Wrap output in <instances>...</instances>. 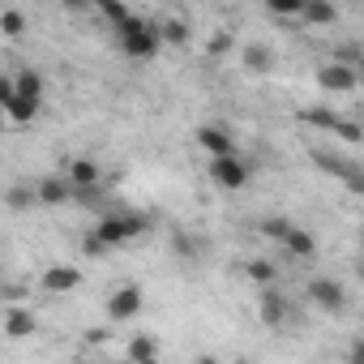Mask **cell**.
<instances>
[{"instance_id":"obj_18","label":"cell","mask_w":364,"mask_h":364,"mask_svg":"<svg viewBox=\"0 0 364 364\" xmlns=\"http://www.w3.org/2000/svg\"><path fill=\"white\" fill-rule=\"evenodd\" d=\"M14 90L18 95H26V99H39L43 103V73H35V69H22V73H14Z\"/></svg>"},{"instance_id":"obj_34","label":"cell","mask_w":364,"mask_h":364,"mask_svg":"<svg viewBox=\"0 0 364 364\" xmlns=\"http://www.w3.org/2000/svg\"><path fill=\"white\" fill-rule=\"evenodd\" d=\"M0 296H5V283H0Z\"/></svg>"},{"instance_id":"obj_28","label":"cell","mask_w":364,"mask_h":364,"mask_svg":"<svg viewBox=\"0 0 364 364\" xmlns=\"http://www.w3.org/2000/svg\"><path fill=\"white\" fill-rule=\"evenodd\" d=\"M223 52H232V35H228V31H215V35H210V43H206V56H210V60H219Z\"/></svg>"},{"instance_id":"obj_4","label":"cell","mask_w":364,"mask_h":364,"mask_svg":"<svg viewBox=\"0 0 364 364\" xmlns=\"http://www.w3.org/2000/svg\"><path fill=\"white\" fill-rule=\"evenodd\" d=\"M317 86L330 90V95H351V90L360 86V69H351V65H343V60H330V65L317 69Z\"/></svg>"},{"instance_id":"obj_27","label":"cell","mask_w":364,"mask_h":364,"mask_svg":"<svg viewBox=\"0 0 364 364\" xmlns=\"http://www.w3.org/2000/svg\"><path fill=\"white\" fill-rule=\"evenodd\" d=\"M300 120H309V124H317V129H330L338 116H334L330 107H304V112H300Z\"/></svg>"},{"instance_id":"obj_32","label":"cell","mask_w":364,"mask_h":364,"mask_svg":"<svg viewBox=\"0 0 364 364\" xmlns=\"http://www.w3.org/2000/svg\"><path fill=\"white\" fill-rule=\"evenodd\" d=\"M65 9H73V14H90L95 9V0H60Z\"/></svg>"},{"instance_id":"obj_20","label":"cell","mask_w":364,"mask_h":364,"mask_svg":"<svg viewBox=\"0 0 364 364\" xmlns=\"http://www.w3.org/2000/svg\"><path fill=\"white\" fill-rule=\"evenodd\" d=\"M154 31H159V39H163V43H176V48H185V43H189V26L180 22V18H163Z\"/></svg>"},{"instance_id":"obj_23","label":"cell","mask_w":364,"mask_h":364,"mask_svg":"<svg viewBox=\"0 0 364 364\" xmlns=\"http://www.w3.org/2000/svg\"><path fill=\"white\" fill-rule=\"evenodd\" d=\"M330 133H334L338 141H347V146H360V141H364V129H360L355 120H347V116H338V120L330 124Z\"/></svg>"},{"instance_id":"obj_1","label":"cell","mask_w":364,"mask_h":364,"mask_svg":"<svg viewBox=\"0 0 364 364\" xmlns=\"http://www.w3.org/2000/svg\"><path fill=\"white\" fill-rule=\"evenodd\" d=\"M90 232L103 240V249H120V245H133L137 236H146V232H150V219H146V215L120 210V215H103Z\"/></svg>"},{"instance_id":"obj_7","label":"cell","mask_w":364,"mask_h":364,"mask_svg":"<svg viewBox=\"0 0 364 364\" xmlns=\"http://www.w3.org/2000/svg\"><path fill=\"white\" fill-rule=\"evenodd\" d=\"M39 112H43V103H39V99H26V95H18V90H14V95H9V103L0 107V120H5L9 129H31Z\"/></svg>"},{"instance_id":"obj_6","label":"cell","mask_w":364,"mask_h":364,"mask_svg":"<svg viewBox=\"0 0 364 364\" xmlns=\"http://www.w3.org/2000/svg\"><path fill=\"white\" fill-rule=\"evenodd\" d=\"M304 291H309V300H313L317 309H326V313H343V309H347V287H343L338 279H313Z\"/></svg>"},{"instance_id":"obj_31","label":"cell","mask_w":364,"mask_h":364,"mask_svg":"<svg viewBox=\"0 0 364 364\" xmlns=\"http://www.w3.org/2000/svg\"><path fill=\"white\" fill-rule=\"evenodd\" d=\"M82 253H86V257H99V253H107V249H103V240H99V236L90 232V236L82 240Z\"/></svg>"},{"instance_id":"obj_8","label":"cell","mask_w":364,"mask_h":364,"mask_svg":"<svg viewBox=\"0 0 364 364\" xmlns=\"http://www.w3.org/2000/svg\"><path fill=\"white\" fill-rule=\"evenodd\" d=\"M65 180H69V189H73V193H77V189H99V180H103L99 159H90V154H73Z\"/></svg>"},{"instance_id":"obj_17","label":"cell","mask_w":364,"mask_h":364,"mask_svg":"<svg viewBox=\"0 0 364 364\" xmlns=\"http://www.w3.org/2000/svg\"><path fill=\"white\" fill-rule=\"evenodd\" d=\"M154 355H159V338H150V334H137L124 343V360H133V364H146Z\"/></svg>"},{"instance_id":"obj_19","label":"cell","mask_w":364,"mask_h":364,"mask_svg":"<svg viewBox=\"0 0 364 364\" xmlns=\"http://www.w3.org/2000/svg\"><path fill=\"white\" fill-rule=\"evenodd\" d=\"M245 279H249V283H257V287H270V283L279 279V270H274V262L253 257V262H245Z\"/></svg>"},{"instance_id":"obj_15","label":"cell","mask_w":364,"mask_h":364,"mask_svg":"<svg viewBox=\"0 0 364 364\" xmlns=\"http://www.w3.org/2000/svg\"><path fill=\"white\" fill-rule=\"evenodd\" d=\"M296 22H304V26H334L338 22V5L334 0H304V9H300Z\"/></svg>"},{"instance_id":"obj_12","label":"cell","mask_w":364,"mask_h":364,"mask_svg":"<svg viewBox=\"0 0 364 364\" xmlns=\"http://www.w3.org/2000/svg\"><path fill=\"white\" fill-rule=\"evenodd\" d=\"M257 313H262L266 326H283L287 313H291V304H287V296L274 291V283H270V287H262V296H257Z\"/></svg>"},{"instance_id":"obj_9","label":"cell","mask_w":364,"mask_h":364,"mask_svg":"<svg viewBox=\"0 0 364 364\" xmlns=\"http://www.w3.org/2000/svg\"><path fill=\"white\" fill-rule=\"evenodd\" d=\"M39 287H43L48 296H69V291L82 287V270H77V266H52V270H43Z\"/></svg>"},{"instance_id":"obj_16","label":"cell","mask_w":364,"mask_h":364,"mask_svg":"<svg viewBox=\"0 0 364 364\" xmlns=\"http://www.w3.org/2000/svg\"><path fill=\"white\" fill-rule=\"evenodd\" d=\"M5 334L9 338H31L35 334V313L31 309H9L5 313Z\"/></svg>"},{"instance_id":"obj_29","label":"cell","mask_w":364,"mask_h":364,"mask_svg":"<svg viewBox=\"0 0 364 364\" xmlns=\"http://www.w3.org/2000/svg\"><path fill=\"white\" fill-rule=\"evenodd\" d=\"M171 249H176L180 257H185V262H193V257H198V245H193L185 232H176V236H171Z\"/></svg>"},{"instance_id":"obj_13","label":"cell","mask_w":364,"mask_h":364,"mask_svg":"<svg viewBox=\"0 0 364 364\" xmlns=\"http://www.w3.org/2000/svg\"><path fill=\"white\" fill-rule=\"evenodd\" d=\"M313 167H317V171H326V176H338V180H347L351 189H360V167H355V163H343V159H334L330 150H313Z\"/></svg>"},{"instance_id":"obj_24","label":"cell","mask_w":364,"mask_h":364,"mask_svg":"<svg viewBox=\"0 0 364 364\" xmlns=\"http://www.w3.org/2000/svg\"><path fill=\"white\" fill-rule=\"evenodd\" d=\"M245 69H249V73H266V69H270V52L257 48V43L245 48Z\"/></svg>"},{"instance_id":"obj_5","label":"cell","mask_w":364,"mask_h":364,"mask_svg":"<svg viewBox=\"0 0 364 364\" xmlns=\"http://www.w3.org/2000/svg\"><path fill=\"white\" fill-rule=\"evenodd\" d=\"M141 304H146V300H141V287H137V283H124V287H116V291L107 296V321H116V326H120V321H133V317L141 313Z\"/></svg>"},{"instance_id":"obj_2","label":"cell","mask_w":364,"mask_h":364,"mask_svg":"<svg viewBox=\"0 0 364 364\" xmlns=\"http://www.w3.org/2000/svg\"><path fill=\"white\" fill-rule=\"evenodd\" d=\"M116 39H120V52H124L129 60H154V56L163 52V39H159L154 22H141V26L116 31Z\"/></svg>"},{"instance_id":"obj_10","label":"cell","mask_w":364,"mask_h":364,"mask_svg":"<svg viewBox=\"0 0 364 364\" xmlns=\"http://www.w3.org/2000/svg\"><path fill=\"white\" fill-rule=\"evenodd\" d=\"M198 146L206 150V159H219V154H236V141H232L228 124H202V129H198Z\"/></svg>"},{"instance_id":"obj_3","label":"cell","mask_w":364,"mask_h":364,"mask_svg":"<svg viewBox=\"0 0 364 364\" xmlns=\"http://www.w3.org/2000/svg\"><path fill=\"white\" fill-rule=\"evenodd\" d=\"M210 180L223 193H240L249 185V163L240 154H219V159H210Z\"/></svg>"},{"instance_id":"obj_11","label":"cell","mask_w":364,"mask_h":364,"mask_svg":"<svg viewBox=\"0 0 364 364\" xmlns=\"http://www.w3.org/2000/svg\"><path fill=\"white\" fill-rule=\"evenodd\" d=\"M35 202H39V206H69V202H73L69 180H65V176H43L39 185H35Z\"/></svg>"},{"instance_id":"obj_14","label":"cell","mask_w":364,"mask_h":364,"mask_svg":"<svg viewBox=\"0 0 364 364\" xmlns=\"http://www.w3.org/2000/svg\"><path fill=\"white\" fill-rule=\"evenodd\" d=\"M279 245H283V249H287L296 262H309V257L317 253V240H313V232H309V228H296V223L283 232V240H279Z\"/></svg>"},{"instance_id":"obj_30","label":"cell","mask_w":364,"mask_h":364,"mask_svg":"<svg viewBox=\"0 0 364 364\" xmlns=\"http://www.w3.org/2000/svg\"><path fill=\"white\" fill-rule=\"evenodd\" d=\"M334 60H343V65H351V69H360V48H355V43H343V48L334 52Z\"/></svg>"},{"instance_id":"obj_26","label":"cell","mask_w":364,"mask_h":364,"mask_svg":"<svg viewBox=\"0 0 364 364\" xmlns=\"http://www.w3.org/2000/svg\"><path fill=\"white\" fill-rule=\"evenodd\" d=\"M291 228V219H279V215H270V219H262L257 223V232L266 236V240H283V232Z\"/></svg>"},{"instance_id":"obj_22","label":"cell","mask_w":364,"mask_h":364,"mask_svg":"<svg viewBox=\"0 0 364 364\" xmlns=\"http://www.w3.org/2000/svg\"><path fill=\"white\" fill-rule=\"evenodd\" d=\"M0 35H5V39H22L26 35V14L22 9H5V14H0Z\"/></svg>"},{"instance_id":"obj_21","label":"cell","mask_w":364,"mask_h":364,"mask_svg":"<svg viewBox=\"0 0 364 364\" xmlns=\"http://www.w3.org/2000/svg\"><path fill=\"white\" fill-rule=\"evenodd\" d=\"M5 206H9V210H31V206H39V202H35V185H9V189H5Z\"/></svg>"},{"instance_id":"obj_33","label":"cell","mask_w":364,"mask_h":364,"mask_svg":"<svg viewBox=\"0 0 364 364\" xmlns=\"http://www.w3.org/2000/svg\"><path fill=\"white\" fill-rule=\"evenodd\" d=\"M9 95H14V77H0V107L9 103Z\"/></svg>"},{"instance_id":"obj_25","label":"cell","mask_w":364,"mask_h":364,"mask_svg":"<svg viewBox=\"0 0 364 364\" xmlns=\"http://www.w3.org/2000/svg\"><path fill=\"white\" fill-rule=\"evenodd\" d=\"M262 5L274 14V18H300V9H304V0H262Z\"/></svg>"}]
</instances>
